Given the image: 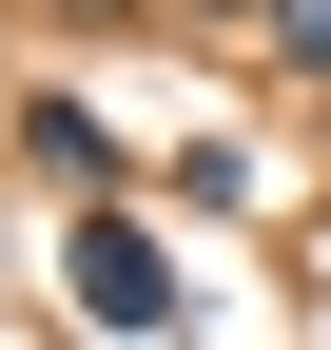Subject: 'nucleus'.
Listing matches in <instances>:
<instances>
[{"mask_svg":"<svg viewBox=\"0 0 331 350\" xmlns=\"http://www.w3.org/2000/svg\"><path fill=\"white\" fill-rule=\"evenodd\" d=\"M59 312L78 331H195V292H176V253H156L117 195H78L59 214Z\"/></svg>","mask_w":331,"mask_h":350,"instance_id":"nucleus-1","label":"nucleus"},{"mask_svg":"<svg viewBox=\"0 0 331 350\" xmlns=\"http://www.w3.org/2000/svg\"><path fill=\"white\" fill-rule=\"evenodd\" d=\"M39 20H156V0H39Z\"/></svg>","mask_w":331,"mask_h":350,"instance_id":"nucleus-4","label":"nucleus"},{"mask_svg":"<svg viewBox=\"0 0 331 350\" xmlns=\"http://www.w3.org/2000/svg\"><path fill=\"white\" fill-rule=\"evenodd\" d=\"M254 59L273 78H331V0H254Z\"/></svg>","mask_w":331,"mask_h":350,"instance_id":"nucleus-3","label":"nucleus"},{"mask_svg":"<svg viewBox=\"0 0 331 350\" xmlns=\"http://www.w3.org/2000/svg\"><path fill=\"white\" fill-rule=\"evenodd\" d=\"M20 156H39V175H78V195H117V137H98L78 98H20Z\"/></svg>","mask_w":331,"mask_h":350,"instance_id":"nucleus-2","label":"nucleus"},{"mask_svg":"<svg viewBox=\"0 0 331 350\" xmlns=\"http://www.w3.org/2000/svg\"><path fill=\"white\" fill-rule=\"evenodd\" d=\"M234 20H254V0H234Z\"/></svg>","mask_w":331,"mask_h":350,"instance_id":"nucleus-5","label":"nucleus"}]
</instances>
